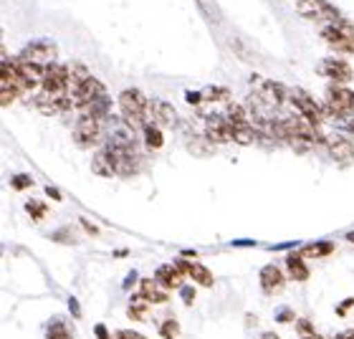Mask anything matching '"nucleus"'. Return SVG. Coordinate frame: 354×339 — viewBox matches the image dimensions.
<instances>
[{
  "label": "nucleus",
  "mask_w": 354,
  "mask_h": 339,
  "mask_svg": "<svg viewBox=\"0 0 354 339\" xmlns=\"http://www.w3.org/2000/svg\"><path fill=\"white\" fill-rule=\"evenodd\" d=\"M119 111H122L124 122L132 127V129L145 127L147 125V111H149L147 96L142 94L140 89H124V91L119 94Z\"/></svg>",
  "instance_id": "obj_1"
},
{
  "label": "nucleus",
  "mask_w": 354,
  "mask_h": 339,
  "mask_svg": "<svg viewBox=\"0 0 354 339\" xmlns=\"http://www.w3.org/2000/svg\"><path fill=\"white\" fill-rule=\"evenodd\" d=\"M322 38L324 44L332 48L334 53H344V56H352L354 53V23L344 21V18H337V21L326 23L322 28Z\"/></svg>",
  "instance_id": "obj_2"
},
{
  "label": "nucleus",
  "mask_w": 354,
  "mask_h": 339,
  "mask_svg": "<svg viewBox=\"0 0 354 339\" xmlns=\"http://www.w3.org/2000/svg\"><path fill=\"white\" fill-rule=\"evenodd\" d=\"M324 111L334 119H347L354 114V91L344 84H332L326 89Z\"/></svg>",
  "instance_id": "obj_3"
},
{
  "label": "nucleus",
  "mask_w": 354,
  "mask_h": 339,
  "mask_svg": "<svg viewBox=\"0 0 354 339\" xmlns=\"http://www.w3.org/2000/svg\"><path fill=\"white\" fill-rule=\"evenodd\" d=\"M288 102L294 104L296 114H301V117H306L311 122V125H322L326 117V111L322 104H317V99L309 94V91H304V89H291L288 91Z\"/></svg>",
  "instance_id": "obj_4"
},
{
  "label": "nucleus",
  "mask_w": 354,
  "mask_h": 339,
  "mask_svg": "<svg viewBox=\"0 0 354 339\" xmlns=\"http://www.w3.org/2000/svg\"><path fill=\"white\" fill-rule=\"evenodd\" d=\"M296 13L306 18V21L317 23H332L337 18H342L339 10L329 0H296Z\"/></svg>",
  "instance_id": "obj_5"
},
{
  "label": "nucleus",
  "mask_w": 354,
  "mask_h": 339,
  "mask_svg": "<svg viewBox=\"0 0 354 339\" xmlns=\"http://www.w3.org/2000/svg\"><path fill=\"white\" fill-rule=\"evenodd\" d=\"M18 59L46 68L48 64H56V59H59V48H56V44H53V41H48V38H41V41H33V44L26 46V48L18 53Z\"/></svg>",
  "instance_id": "obj_6"
},
{
  "label": "nucleus",
  "mask_w": 354,
  "mask_h": 339,
  "mask_svg": "<svg viewBox=\"0 0 354 339\" xmlns=\"http://www.w3.org/2000/svg\"><path fill=\"white\" fill-rule=\"evenodd\" d=\"M102 137V119L91 117V114H82L79 122L74 127V142L79 145L82 149L94 147L96 142Z\"/></svg>",
  "instance_id": "obj_7"
},
{
  "label": "nucleus",
  "mask_w": 354,
  "mask_h": 339,
  "mask_svg": "<svg viewBox=\"0 0 354 339\" xmlns=\"http://www.w3.org/2000/svg\"><path fill=\"white\" fill-rule=\"evenodd\" d=\"M41 91L51 96H68V71L66 66H61L59 61L56 64H48L44 68V86Z\"/></svg>",
  "instance_id": "obj_8"
},
{
  "label": "nucleus",
  "mask_w": 354,
  "mask_h": 339,
  "mask_svg": "<svg viewBox=\"0 0 354 339\" xmlns=\"http://www.w3.org/2000/svg\"><path fill=\"white\" fill-rule=\"evenodd\" d=\"M71 107H76V109H86L88 104L96 102V99H102V96H106V86H104L99 79H94V76H88L86 82L82 84V86L76 89V91H71Z\"/></svg>",
  "instance_id": "obj_9"
},
{
  "label": "nucleus",
  "mask_w": 354,
  "mask_h": 339,
  "mask_svg": "<svg viewBox=\"0 0 354 339\" xmlns=\"http://www.w3.org/2000/svg\"><path fill=\"white\" fill-rule=\"evenodd\" d=\"M205 134L213 145H225V142H233V125L225 114H213L205 122Z\"/></svg>",
  "instance_id": "obj_10"
},
{
  "label": "nucleus",
  "mask_w": 354,
  "mask_h": 339,
  "mask_svg": "<svg viewBox=\"0 0 354 339\" xmlns=\"http://www.w3.org/2000/svg\"><path fill=\"white\" fill-rule=\"evenodd\" d=\"M326 149H329L332 160L339 165V167H349V165L354 163V145H352V140L342 137V134H332V137L326 140Z\"/></svg>",
  "instance_id": "obj_11"
},
{
  "label": "nucleus",
  "mask_w": 354,
  "mask_h": 339,
  "mask_svg": "<svg viewBox=\"0 0 354 339\" xmlns=\"http://www.w3.org/2000/svg\"><path fill=\"white\" fill-rule=\"evenodd\" d=\"M319 74L332 79L334 84H349L354 79V71L344 59H324L319 64Z\"/></svg>",
  "instance_id": "obj_12"
},
{
  "label": "nucleus",
  "mask_w": 354,
  "mask_h": 339,
  "mask_svg": "<svg viewBox=\"0 0 354 339\" xmlns=\"http://www.w3.org/2000/svg\"><path fill=\"white\" fill-rule=\"evenodd\" d=\"M283 286H286V279H283L279 266L268 264L261 268V288H263L266 294H279Z\"/></svg>",
  "instance_id": "obj_13"
},
{
  "label": "nucleus",
  "mask_w": 354,
  "mask_h": 339,
  "mask_svg": "<svg viewBox=\"0 0 354 339\" xmlns=\"http://www.w3.org/2000/svg\"><path fill=\"white\" fill-rule=\"evenodd\" d=\"M149 114L155 119V125L165 127H175L177 125V111L170 102H162V99H157V102L149 104Z\"/></svg>",
  "instance_id": "obj_14"
},
{
  "label": "nucleus",
  "mask_w": 354,
  "mask_h": 339,
  "mask_svg": "<svg viewBox=\"0 0 354 339\" xmlns=\"http://www.w3.org/2000/svg\"><path fill=\"white\" fill-rule=\"evenodd\" d=\"M183 266L180 264H165L157 268V276L155 279L162 284L165 288H180L183 286Z\"/></svg>",
  "instance_id": "obj_15"
},
{
  "label": "nucleus",
  "mask_w": 354,
  "mask_h": 339,
  "mask_svg": "<svg viewBox=\"0 0 354 339\" xmlns=\"http://www.w3.org/2000/svg\"><path fill=\"white\" fill-rule=\"evenodd\" d=\"M259 94L268 107H281V104L288 99L286 86H283V84H276V82H261Z\"/></svg>",
  "instance_id": "obj_16"
},
{
  "label": "nucleus",
  "mask_w": 354,
  "mask_h": 339,
  "mask_svg": "<svg viewBox=\"0 0 354 339\" xmlns=\"http://www.w3.org/2000/svg\"><path fill=\"white\" fill-rule=\"evenodd\" d=\"M177 264L183 266V271L187 273L195 284H200V286H213V284H215L213 273L207 271L203 264H198V261H177Z\"/></svg>",
  "instance_id": "obj_17"
},
{
  "label": "nucleus",
  "mask_w": 354,
  "mask_h": 339,
  "mask_svg": "<svg viewBox=\"0 0 354 339\" xmlns=\"http://www.w3.org/2000/svg\"><path fill=\"white\" fill-rule=\"evenodd\" d=\"M91 170H94V175H99V177H114L117 175V165H114V157H111L109 149L96 152L94 160H91Z\"/></svg>",
  "instance_id": "obj_18"
},
{
  "label": "nucleus",
  "mask_w": 354,
  "mask_h": 339,
  "mask_svg": "<svg viewBox=\"0 0 354 339\" xmlns=\"http://www.w3.org/2000/svg\"><path fill=\"white\" fill-rule=\"evenodd\" d=\"M140 296H145L149 304H165L167 302V291L157 279H145L140 284Z\"/></svg>",
  "instance_id": "obj_19"
},
{
  "label": "nucleus",
  "mask_w": 354,
  "mask_h": 339,
  "mask_svg": "<svg viewBox=\"0 0 354 339\" xmlns=\"http://www.w3.org/2000/svg\"><path fill=\"white\" fill-rule=\"evenodd\" d=\"M66 71H68V94H71V91H76V89L82 86L88 76H91L86 71V66H84V64H79V61H71V64L66 66Z\"/></svg>",
  "instance_id": "obj_20"
},
{
  "label": "nucleus",
  "mask_w": 354,
  "mask_h": 339,
  "mask_svg": "<svg viewBox=\"0 0 354 339\" xmlns=\"http://www.w3.org/2000/svg\"><path fill=\"white\" fill-rule=\"evenodd\" d=\"M259 129L251 125V122H243V125H233V142L238 145H253L259 140Z\"/></svg>",
  "instance_id": "obj_21"
},
{
  "label": "nucleus",
  "mask_w": 354,
  "mask_h": 339,
  "mask_svg": "<svg viewBox=\"0 0 354 339\" xmlns=\"http://www.w3.org/2000/svg\"><path fill=\"white\" fill-rule=\"evenodd\" d=\"M286 266H288V273H291V279L296 281H306L309 279V268L304 264V256L301 253H291L286 258Z\"/></svg>",
  "instance_id": "obj_22"
},
{
  "label": "nucleus",
  "mask_w": 354,
  "mask_h": 339,
  "mask_svg": "<svg viewBox=\"0 0 354 339\" xmlns=\"http://www.w3.org/2000/svg\"><path fill=\"white\" fill-rule=\"evenodd\" d=\"M145 142H147V147H152V149L162 147V145H165L162 127L155 125V122H147V125H145Z\"/></svg>",
  "instance_id": "obj_23"
},
{
  "label": "nucleus",
  "mask_w": 354,
  "mask_h": 339,
  "mask_svg": "<svg viewBox=\"0 0 354 339\" xmlns=\"http://www.w3.org/2000/svg\"><path fill=\"white\" fill-rule=\"evenodd\" d=\"M225 117H228L230 125H243V122H248V109H245L243 104H228Z\"/></svg>",
  "instance_id": "obj_24"
},
{
  "label": "nucleus",
  "mask_w": 354,
  "mask_h": 339,
  "mask_svg": "<svg viewBox=\"0 0 354 339\" xmlns=\"http://www.w3.org/2000/svg\"><path fill=\"white\" fill-rule=\"evenodd\" d=\"M334 251L332 244H311L306 246L301 251V256H309V258H322V256H329V253Z\"/></svg>",
  "instance_id": "obj_25"
},
{
  "label": "nucleus",
  "mask_w": 354,
  "mask_h": 339,
  "mask_svg": "<svg viewBox=\"0 0 354 339\" xmlns=\"http://www.w3.org/2000/svg\"><path fill=\"white\" fill-rule=\"evenodd\" d=\"M147 299L145 296H140V299H134L132 306H129V317L137 319V322H145L147 319Z\"/></svg>",
  "instance_id": "obj_26"
},
{
  "label": "nucleus",
  "mask_w": 354,
  "mask_h": 339,
  "mask_svg": "<svg viewBox=\"0 0 354 339\" xmlns=\"http://www.w3.org/2000/svg\"><path fill=\"white\" fill-rule=\"evenodd\" d=\"M203 99H207V102H225V99H230V91L223 86H210L203 91Z\"/></svg>",
  "instance_id": "obj_27"
},
{
  "label": "nucleus",
  "mask_w": 354,
  "mask_h": 339,
  "mask_svg": "<svg viewBox=\"0 0 354 339\" xmlns=\"http://www.w3.org/2000/svg\"><path fill=\"white\" fill-rule=\"evenodd\" d=\"M177 332H180V327H177L175 319H167V322L162 324V329H160V334H162L165 339H175Z\"/></svg>",
  "instance_id": "obj_28"
},
{
  "label": "nucleus",
  "mask_w": 354,
  "mask_h": 339,
  "mask_svg": "<svg viewBox=\"0 0 354 339\" xmlns=\"http://www.w3.org/2000/svg\"><path fill=\"white\" fill-rule=\"evenodd\" d=\"M299 334H301V339H319V334H317V329H314V327L309 324V322H299Z\"/></svg>",
  "instance_id": "obj_29"
},
{
  "label": "nucleus",
  "mask_w": 354,
  "mask_h": 339,
  "mask_svg": "<svg viewBox=\"0 0 354 339\" xmlns=\"http://www.w3.org/2000/svg\"><path fill=\"white\" fill-rule=\"evenodd\" d=\"M26 210H28V213L33 215L36 221H41V218L46 215V205H44V203H36V200H30L28 205H26Z\"/></svg>",
  "instance_id": "obj_30"
},
{
  "label": "nucleus",
  "mask_w": 354,
  "mask_h": 339,
  "mask_svg": "<svg viewBox=\"0 0 354 339\" xmlns=\"http://www.w3.org/2000/svg\"><path fill=\"white\" fill-rule=\"evenodd\" d=\"M46 339H74V337L64 329V324H56V327H51V332H48V337Z\"/></svg>",
  "instance_id": "obj_31"
},
{
  "label": "nucleus",
  "mask_w": 354,
  "mask_h": 339,
  "mask_svg": "<svg viewBox=\"0 0 354 339\" xmlns=\"http://www.w3.org/2000/svg\"><path fill=\"white\" fill-rule=\"evenodd\" d=\"M28 185H33V180H30V177H26V175L13 177V187H18V190H23V187H28Z\"/></svg>",
  "instance_id": "obj_32"
},
{
  "label": "nucleus",
  "mask_w": 354,
  "mask_h": 339,
  "mask_svg": "<svg viewBox=\"0 0 354 339\" xmlns=\"http://www.w3.org/2000/svg\"><path fill=\"white\" fill-rule=\"evenodd\" d=\"M185 96H187V102H190V104H200V102H203V91H187Z\"/></svg>",
  "instance_id": "obj_33"
},
{
  "label": "nucleus",
  "mask_w": 354,
  "mask_h": 339,
  "mask_svg": "<svg viewBox=\"0 0 354 339\" xmlns=\"http://www.w3.org/2000/svg\"><path fill=\"white\" fill-rule=\"evenodd\" d=\"M119 339H145V337H142L140 332H129V329H127V332H119Z\"/></svg>",
  "instance_id": "obj_34"
},
{
  "label": "nucleus",
  "mask_w": 354,
  "mask_h": 339,
  "mask_svg": "<svg viewBox=\"0 0 354 339\" xmlns=\"http://www.w3.org/2000/svg\"><path fill=\"white\" fill-rule=\"evenodd\" d=\"M344 127H347V132L354 137V114H352V117H347V119H344Z\"/></svg>",
  "instance_id": "obj_35"
},
{
  "label": "nucleus",
  "mask_w": 354,
  "mask_h": 339,
  "mask_svg": "<svg viewBox=\"0 0 354 339\" xmlns=\"http://www.w3.org/2000/svg\"><path fill=\"white\" fill-rule=\"evenodd\" d=\"M334 339H354V329H349V332H342L339 337H334Z\"/></svg>",
  "instance_id": "obj_36"
},
{
  "label": "nucleus",
  "mask_w": 354,
  "mask_h": 339,
  "mask_svg": "<svg viewBox=\"0 0 354 339\" xmlns=\"http://www.w3.org/2000/svg\"><path fill=\"white\" fill-rule=\"evenodd\" d=\"M48 195H51V198H56V200L61 198V195H59V190H53V187H48Z\"/></svg>",
  "instance_id": "obj_37"
},
{
  "label": "nucleus",
  "mask_w": 354,
  "mask_h": 339,
  "mask_svg": "<svg viewBox=\"0 0 354 339\" xmlns=\"http://www.w3.org/2000/svg\"><path fill=\"white\" fill-rule=\"evenodd\" d=\"M347 241H349V244L354 246V233H349V236H347Z\"/></svg>",
  "instance_id": "obj_38"
}]
</instances>
